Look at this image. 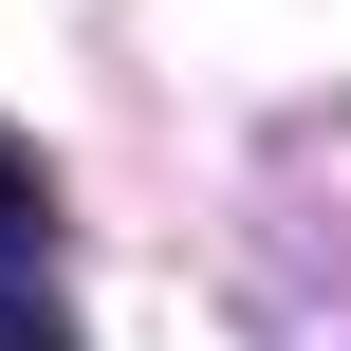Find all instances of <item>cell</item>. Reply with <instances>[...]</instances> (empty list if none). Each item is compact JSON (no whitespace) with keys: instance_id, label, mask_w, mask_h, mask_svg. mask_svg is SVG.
Wrapping results in <instances>:
<instances>
[{"instance_id":"cell-1","label":"cell","mask_w":351,"mask_h":351,"mask_svg":"<svg viewBox=\"0 0 351 351\" xmlns=\"http://www.w3.org/2000/svg\"><path fill=\"white\" fill-rule=\"evenodd\" d=\"M37 241H56V167L0 130V278H37Z\"/></svg>"},{"instance_id":"cell-2","label":"cell","mask_w":351,"mask_h":351,"mask_svg":"<svg viewBox=\"0 0 351 351\" xmlns=\"http://www.w3.org/2000/svg\"><path fill=\"white\" fill-rule=\"evenodd\" d=\"M0 351H74V315H56V278H0Z\"/></svg>"}]
</instances>
